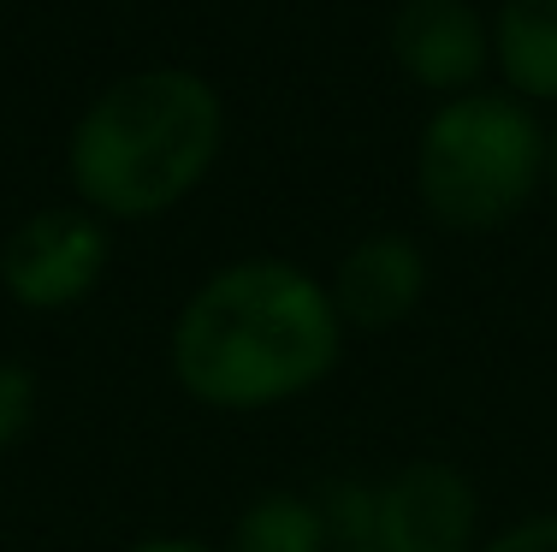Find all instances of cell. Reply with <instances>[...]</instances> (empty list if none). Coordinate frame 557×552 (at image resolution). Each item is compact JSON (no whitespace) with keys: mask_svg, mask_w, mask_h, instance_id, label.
Masks as SVG:
<instances>
[{"mask_svg":"<svg viewBox=\"0 0 557 552\" xmlns=\"http://www.w3.org/2000/svg\"><path fill=\"white\" fill-rule=\"evenodd\" d=\"M338 363V309L290 261H237L184 304L172 327V368L184 392L214 410L309 392Z\"/></svg>","mask_w":557,"mask_h":552,"instance_id":"cell-1","label":"cell"},{"mask_svg":"<svg viewBox=\"0 0 557 552\" xmlns=\"http://www.w3.org/2000/svg\"><path fill=\"white\" fill-rule=\"evenodd\" d=\"M220 96L196 72H131L72 131V184L101 214H161L220 155Z\"/></svg>","mask_w":557,"mask_h":552,"instance_id":"cell-2","label":"cell"},{"mask_svg":"<svg viewBox=\"0 0 557 552\" xmlns=\"http://www.w3.org/2000/svg\"><path fill=\"white\" fill-rule=\"evenodd\" d=\"M546 167V137L534 113L504 96H462L421 131V196L445 226L481 232L510 220L534 196Z\"/></svg>","mask_w":557,"mask_h":552,"instance_id":"cell-3","label":"cell"},{"mask_svg":"<svg viewBox=\"0 0 557 552\" xmlns=\"http://www.w3.org/2000/svg\"><path fill=\"white\" fill-rule=\"evenodd\" d=\"M108 268V232L77 208H42L0 244V280L24 309H65Z\"/></svg>","mask_w":557,"mask_h":552,"instance_id":"cell-4","label":"cell"},{"mask_svg":"<svg viewBox=\"0 0 557 552\" xmlns=\"http://www.w3.org/2000/svg\"><path fill=\"white\" fill-rule=\"evenodd\" d=\"M474 535V488L450 464H409L374 493L380 552H462Z\"/></svg>","mask_w":557,"mask_h":552,"instance_id":"cell-5","label":"cell"},{"mask_svg":"<svg viewBox=\"0 0 557 552\" xmlns=\"http://www.w3.org/2000/svg\"><path fill=\"white\" fill-rule=\"evenodd\" d=\"M392 54L416 84L462 89L486 65V30L469 0H404L392 19Z\"/></svg>","mask_w":557,"mask_h":552,"instance_id":"cell-6","label":"cell"},{"mask_svg":"<svg viewBox=\"0 0 557 552\" xmlns=\"http://www.w3.org/2000/svg\"><path fill=\"white\" fill-rule=\"evenodd\" d=\"M428 268H421V249L397 232H374L338 261L333 280V309L356 327H392L416 309Z\"/></svg>","mask_w":557,"mask_h":552,"instance_id":"cell-7","label":"cell"},{"mask_svg":"<svg viewBox=\"0 0 557 552\" xmlns=\"http://www.w3.org/2000/svg\"><path fill=\"white\" fill-rule=\"evenodd\" d=\"M493 48L522 96L557 101V0H504Z\"/></svg>","mask_w":557,"mask_h":552,"instance_id":"cell-8","label":"cell"},{"mask_svg":"<svg viewBox=\"0 0 557 552\" xmlns=\"http://www.w3.org/2000/svg\"><path fill=\"white\" fill-rule=\"evenodd\" d=\"M232 552H326V523L314 499L268 493L237 517Z\"/></svg>","mask_w":557,"mask_h":552,"instance_id":"cell-9","label":"cell"},{"mask_svg":"<svg viewBox=\"0 0 557 552\" xmlns=\"http://www.w3.org/2000/svg\"><path fill=\"white\" fill-rule=\"evenodd\" d=\"M30 416H36V380H30V368L0 363V452H7L24 428H30Z\"/></svg>","mask_w":557,"mask_h":552,"instance_id":"cell-10","label":"cell"},{"mask_svg":"<svg viewBox=\"0 0 557 552\" xmlns=\"http://www.w3.org/2000/svg\"><path fill=\"white\" fill-rule=\"evenodd\" d=\"M486 552H557V517H528L516 529H504Z\"/></svg>","mask_w":557,"mask_h":552,"instance_id":"cell-11","label":"cell"},{"mask_svg":"<svg viewBox=\"0 0 557 552\" xmlns=\"http://www.w3.org/2000/svg\"><path fill=\"white\" fill-rule=\"evenodd\" d=\"M131 552H208V547H196V541H137Z\"/></svg>","mask_w":557,"mask_h":552,"instance_id":"cell-12","label":"cell"},{"mask_svg":"<svg viewBox=\"0 0 557 552\" xmlns=\"http://www.w3.org/2000/svg\"><path fill=\"white\" fill-rule=\"evenodd\" d=\"M546 167H552V191H557V137H552V149H546Z\"/></svg>","mask_w":557,"mask_h":552,"instance_id":"cell-13","label":"cell"}]
</instances>
